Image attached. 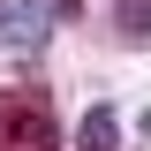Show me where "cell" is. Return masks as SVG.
Returning <instances> with one entry per match:
<instances>
[{
  "label": "cell",
  "instance_id": "cell-1",
  "mask_svg": "<svg viewBox=\"0 0 151 151\" xmlns=\"http://www.w3.org/2000/svg\"><path fill=\"white\" fill-rule=\"evenodd\" d=\"M0 151H53V106L38 91H0Z\"/></svg>",
  "mask_w": 151,
  "mask_h": 151
},
{
  "label": "cell",
  "instance_id": "cell-2",
  "mask_svg": "<svg viewBox=\"0 0 151 151\" xmlns=\"http://www.w3.org/2000/svg\"><path fill=\"white\" fill-rule=\"evenodd\" d=\"M0 38L23 45V53H38L45 45V8L38 0H0Z\"/></svg>",
  "mask_w": 151,
  "mask_h": 151
},
{
  "label": "cell",
  "instance_id": "cell-3",
  "mask_svg": "<svg viewBox=\"0 0 151 151\" xmlns=\"http://www.w3.org/2000/svg\"><path fill=\"white\" fill-rule=\"evenodd\" d=\"M121 144V121H113V106H91L83 113V136H76V151H113Z\"/></svg>",
  "mask_w": 151,
  "mask_h": 151
},
{
  "label": "cell",
  "instance_id": "cell-4",
  "mask_svg": "<svg viewBox=\"0 0 151 151\" xmlns=\"http://www.w3.org/2000/svg\"><path fill=\"white\" fill-rule=\"evenodd\" d=\"M121 38H151V0H121Z\"/></svg>",
  "mask_w": 151,
  "mask_h": 151
},
{
  "label": "cell",
  "instance_id": "cell-5",
  "mask_svg": "<svg viewBox=\"0 0 151 151\" xmlns=\"http://www.w3.org/2000/svg\"><path fill=\"white\" fill-rule=\"evenodd\" d=\"M45 8H53V15H76V8H83V0H45Z\"/></svg>",
  "mask_w": 151,
  "mask_h": 151
}]
</instances>
